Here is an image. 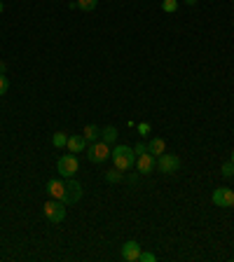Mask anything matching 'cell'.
I'll return each mask as SVG.
<instances>
[{
	"label": "cell",
	"instance_id": "6da1fadb",
	"mask_svg": "<svg viewBox=\"0 0 234 262\" xmlns=\"http://www.w3.org/2000/svg\"><path fill=\"white\" fill-rule=\"evenodd\" d=\"M110 157L115 162V169H120L122 173L124 171H131L136 166V153H134V147L129 145H115L110 150Z\"/></svg>",
	"mask_w": 234,
	"mask_h": 262
},
{
	"label": "cell",
	"instance_id": "7a4b0ae2",
	"mask_svg": "<svg viewBox=\"0 0 234 262\" xmlns=\"http://www.w3.org/2000/svg\"><path fill=\"white\" fill-rule=\"evenodd\" d=\"M43 213L45 218L50 220L52 225H61L63 220H66V204L61 199H50L43 204Z\"/></svg>",
	"mask_w": 234,
	"mask_h": 262
},
{
	"label": "cell",
	"instance_id": "3957f363",
	"mask_svg": "<svg viewBox=\"0 0 234 262\" xmlns=\"http://www.w3.org/2000/svg\"><path fill=\"white\" fill-rule=\"evenodd\" d=\"M110 150H112V147L108 145L105 140H94L92 145L87 147V157H89L92 164H103L105 159L110 157Z\"/></svg>",
	"mask_w": 234,
	"mask_h": 262
},
{
	"label": "cell",
	"instance_id": "277c9868",
	"mask_svg": "<svg viewBox=\"0 0 234 262\" xmlns=\"http://www.w3.org/2000/svg\"><path fill=\"white\" fill-rule=\"evenodd\" d=\"M77 169H80V164H77V157H75L73 153L61 155L59 162H56V171H59L63 178H73L75 173H77Z\"/></svg>",
	"mask_w": 234,
	"mask_h": 262
},
{
	"label": "cell",
	"instance_id": "5b68a950",
	"mask_svg": "<svg viewBox=\"0 0 234 262\" xmlns=\"http://www.w3.org/2000/svg\"><path fill=\"white\" fill-rule=\"evenodd\" d=\"M180 169V159L176 157V155H169V153H164V155H160L157 157V171H162V173H176V171Z\"/></svg>",
	"mask_w": 234,
	"mask_h": 262
},
{
	"label": "cell",
	"instance_id": "8992f818",
	"mask_svg": "<svg viewBox=\"0 0 234 262\" xmlns=\"http://www.w3.org/2000/svg\"><path fill=\"white\" fill-rule=\"evenodd\" d=\"M82 195H85V190H82V185L77 183V180H73V178H68V183H66V195H63V204H75V201H80Z\"/></svg>",
	"mask_w": 234,
	"mask_h": 262
},
{
	"label": "cell",
	"instance_id": "52a82bcc",
	"mask_svg": "<svg viewBox=\"0 0 234 262\" xmlns=\"http://www.w3.org/2000/svg\"><path fill=\"white\" fill-rule=\"evenodd\" d=\"M136 169H138L141 176H148V173H152V171L157 169V157L150 153L138 155V157H136Z\"/></svg>",
	"mask_w": 234,
	"mask_h": 262
},
{
	"label": "cell",
	"instance_id": "ba28073f",
	"mask_svg": "<svg viewBox=\"0 0 234 262\" xmlns=\"http://www.w3.org/2000/svg\"><path fill=\"white\" fill-rule=\"evenodd\" d=\"M211 199H213V204H216V206H220V208L234 206V192H232L229 188H218V190H213Z\"/></svg>",
	"mask_w": 234,
	"mask_h": 262
},
{
	"label": "cell",
	"instance_id": "9c48e42d",
	"mask_svg": "<svg viewBox=\"0 0 234 262\" xmlns=\"http://www.w3.org/2000/svg\"><path fill=\"white\" fill-rule=\"evenodd\" d=\"M138 255H141V244L138 241H127L122 246V257L127 262H138Z\"/></svg>",
	"mask_w": 234,
	"mask_h": 262
},
{
	"label": "cell",
	"instance_id": "30bf717a",
	"mask_svg": "<svg viewBox=\"0 0 234 262\" xmlns=\"http://www.w3.org/2000/svg\"><path fill=\"white\" fill-rule=\"evenodd\" d=\"M66 150H68V153H73V155H77V153H82V150H87V138H85V136H80V134L68 136Z\"/></svg>",
	"mask_w": 234,
	"mask_h": 262
},
{
	"label": "cell",
	"instance_id": "8fae6325",
	"mask_svg": "<svg viewBox=\"0 0 234 262\" xmlns=\"http://www.w3.org/2000/svg\"><path fill=\"white\" fill-rule=\"evenodd\" d=\"M47 195L52 197V199H63V195H66V183H61V180H47Z\"/></svg>",
	"mask_w": 234,
	"mask_h": 262
},
{
	"label": "cell",
	"instance_id": "7c38bea8",
	"mask_svg": "<svg viewBox=\"0 0 234 262\" xmlns=\"http://www.w3.org/2000/svg\"><path fill=\"white\" fill-rule=\"evenodd\" d=\"M164 150H167V140L160 138V136H154V138L148 143V153H150V155H154V157H160V155H164Z\"/></svg>",
	"mask_w": 234,
	"mask_h": 262
},
{
	"label": "cell",
	"instance_id": "4fadbf2b",
	"mask_svg": "<svg viewBox=\"0 0 234 262\" xmlns=\"http://www.w3.org/2000/svg\"><path fill=\"white\" fill-rule=\"evenodd\" d=\"M82 136L87 138V143H94V140L101 138V129L96 127V124H87V127L82 129Z\"/></svg>",
	"mask_w": 234,
	"mask_h": 262
},
{
	"label": "cell",
	"instance_id": "5bb4252c",
	"mask_svg": "<svg viewBox=\"0 0 234 262\" xmlns=\"http://www.w3.org/2000/svg\"><path fill=\"white\" fill-rule=\"evenodd\" d=\"M101 140H105L108 145H112L117 140V129L115 127H105V129H101Z\"/></svg>",
	"mask_w": 234,
	"mask_h": 262
},
{
	"label": "cell",
	"instance_id": "9a60e30c",
	"mask_svg": "<svg viewBox=\"0 0 234 262\" xmlns=\"http://www.w3.org/2000/svg\"><path fill=\"white\" fill-rule=\"evenodd\" d=\"M52 143H54V147H59V150H61V147H66V143H68V134H66V131H56L54 138H52Z\"/></svg>",
	"mask_w": 234,
	"mask_h": 262
},
{
	"label": "cell",
	"instance_id": "2e32d148",
	"mask_svg": "<svg viewBox=\"0 0 234 262\" xmlns=\"http://www.w3.org/2000/svg\"><path fill=\"white\" fill-rule=\"evenodd\" d=\"M77 7H80L82 12H92L99 7V0H77Z\"/></svg>",
	"mask_w": 234,
	"mask_h": 262
},
{
	"label": "cell",
	"instance_id": "e0dca14e",
	"mask_svg": "<svg viewBox=\"0 0 234 262\" xmlns=\"http://www.w3.org/2000/svg\"><path fill=\"white\" fill-rule=\"evenodd\" d=\"M105 180H108V183H120V180H122V171L120 169L105 171Z\"/></svg>",
	"mask_w": 234,
	"mask_h": 262
},
{
	"label": "cell",
	"instance_id": "ac0fdd59",
	"mask_svg": "<svg viewBox=\"0 0 234 262\" xmlns=\"http://www.w3.org/2000/svg\"><path fill=\"white\" fill-rule=\"evenodd\" d=\"M162 10L167 14H173L178 10V0H164V3H162Z\"/></svg>",
	"mask_w": 234,
	"mask_h": 262
},
{
	"label": "cell",
	"instance_id": "d6986e66",
	"mask_svg": "<svg viewBox=\"0 0 234 262\" xmlns=\"http://www.w3.org/2000/svg\"><path fill=\"white\" fill-rule=\"evenodd\" d=\"M222 176H225V178H234V164H232V162H225V164H222Z\"/></svg>",
	"mask_w": 234,
	"mask_h": 262
},
{
	"label": "cell",
	"instance_id": "ffe728a7",
	"mask_svg": "<svg viewBox=\"0 0 234 262\" xmlns=\"http://www.w3.org/2000/svg\"><path fill=\"white\" fill-rule=\"evenodd\" d=\"M7 89H10V80H7V75H0V96H5Z\"/></svg>",
	"mask_w": 234,
	"mask_h": 262
},
{
	"label": "cell",
	"instance_id": "44dd1931",
	"mask_svg": "<svg viewBox=\"0 0 234 262\" xmlns=\"http://www.w3.org/2000/svg\"><path fill=\"white\" fill-rule=\"evenodd\" d=\"M138 262H157V257H154V253H148V250L143 253V250H141V255H138Z\"/></svg>",
	"mask_w": 234,
	"mask_h": 262
},
{
	"label": "cell",
	"instance_id": "7402d4cb",
	"mask_svg": "<svg viewBox=\"0 0 234 262\" xmlns=\"http://www.w3.org/2000/svg\"><path fill=\"white\" fill-rule=\"evenodd\" d=\"M138 134H141V136H148V134H150V124H148V122H141V124H138Z\"/></svg>",
	"mask_w": 234,
	"mask_h": 262
},
{
	"label": "cell",
	"instance_id": "603a6c76",
	"mask_svg": "<svg viewBox=\"0 0 234 262\" xmlns=\"http://www.w3.org/2000/svg\"><path fill=\"white\" fill-rule=\"evenodd\" d=\"M134 153H136V157H138V155H143V153H148V145H145V143H138V145L134 147Z\"/></svg>",
	"mask_w": 234,
	"mask_h": 262
},
{
	"label": "cell",
	"instance_id": "cb8c5ba5",
	"mask_svg": "<svg viewBox=\"0 0 234 262\" xmlns=\"http://www.w3.org/2000/svg\"><path fill=\"white\" fill-rule=\"evenodd\" d=\"M129 183H131V185L138 183V171H136V173H129Z\"/></svg>",
	"mask_w": 234,
	"mask_h": 262
},
{
	"label": "cell",
	"instance_id": "d4e9b609",
	"mask_svg": "<svg viewBox=\"0 0 234 262\" xmlns=\"http://www.w3.org/2000/svg\"><path fill=\"white\" fill-rule=\"evenodd\" d=\"M7 73V66H5V61H0V75H5Z\"/></svg>",
	"mask_w": 234,
	"mask_h": 262
},
{
	"label": "cell",
	"instance_id": "484cf974",
	"mask_svg": "<svg viewBox=\"0 0 234 262\" xmlns=\"http://www.w3.org/2000/svg\"><path fill=\"white\" fill-rule=\"evenodd\" d=\"M185 5H190V7H192V5H197V0H185Z\"/></svg>",
	"mask_w": 234,
	"mask_h": 262
},
{
	"label": "cell",
	"instance_id": "4316f807",
	"mask_svg": "<svg viewBox=\"0 0 234 262\" xmlns=\"http://www.w3.org/2000/svg\"><path fill=\"white\" fill-rule=\"evenodd\" d=\"M3 10H5V5H3V0H0V14H3Z\"/></svg>",
	"mask_w": 234,
	"mask_h": 262
},
{
	"label": "cell",
	"instance_id": "83f0119b",
	"mask_svg": "<svg viewBox=\"0 0 234 262\" xmlns=\"http://www.w3.org/2000/svg\"><path fill=\"white\" fill-rule=\"evenodd\" d=\"M229 162H232V164H234V150H232V157H229Z\"/></svg>",
	"mask_w": 234,
	"mask_h": 262
}]
</instances>
